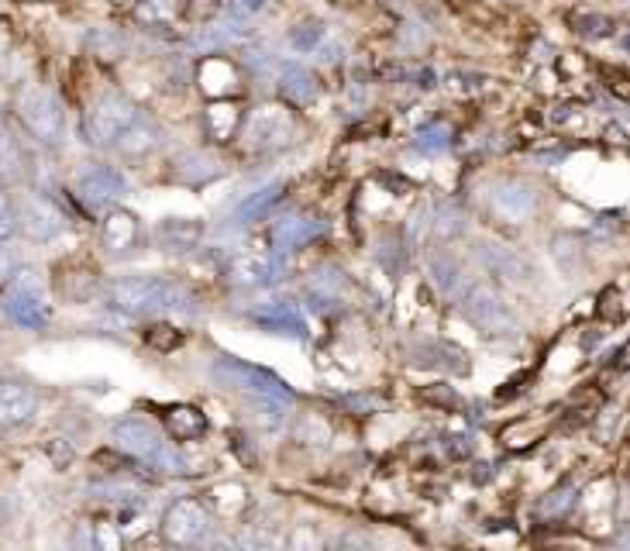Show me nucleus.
<instances>
[{"label": "nucleus", "mask_w": 630, "mask_h": 551, "mask_svg": "<svg viewBox=\"0 0 630 551\" xmlns=\"http://www.w3.org/2000/svg\"><path fill=\"white\" fill-rule=\"evenodd\" d=\"M111 438H114L118 452L142 462V466H148V469H156L162 476H183L186 472V462L177 455V448H172L166 434L152 421H145L142 414L118 417V421L111 424Z\"/></svg>", "instance_id": "nucleus-1"}, {"label": "nucleus", "mask_w": 630, "mask_h": 551, "mask_svg": "<svg viewBox=\"0 0 630 551\" xmlns=\"http://www.w3.org/2000/svg\"><path fill=\"white\" fill-rule=\"evenodd\" d=\"M104 294H107V303L128 318H145L152 311L180 303V290L162 276H118L104 286Z\"/></svg>", "instance_id": "nucleus-2"}, {"label": "nucleus", "mask_w": 630, "mask_h": 551, "mask_svg": "<svg viewBox=\"0 0 630 551\" xmlns=\"http://www.w3.org/2000/svg\"><path fill=\"white\" fill-rule=\"evenodd\" d=\"M210 376L217 383H225L231 390H245L249 396H269V400H282V404H290L293 400V393L290 386L282 383L276 372L269 369H258V366H249L242 359H234V356H214L210 362Z\"/></svg>", "instance_id": "nucleus-3"}, {"label": "nucleus", "mask_w": 630, "mask_h": 551, "mask_svg": "<svg viewBox=\"0 0 630 551\" xmlns=\"http://www.w3.org/2000/svg\"><path fill=\"white\" fill-rule=\"evenodd\" d=\"M17 118L25 124V131L41 142V145H59L62 142V128H66V118H62V104L52 91L46 86H28L17 97Z\"/></svg>", "instance_id": "nucleus-4"}, {"label": "nucleus", "mask_w": 630, "mask_h": 551, "mask_svg": "<svg viewBox=\"0 0 630 551\" xmlns=\"http://www.w3.org/2000/svg\"><path fill=\"white\" fill-rule=\"evenodd\" d=\"M462 314L493 338H510L517 335V318L510 311V303L499 297L489 283H472L462 297Z\"/></svg>", "instance_id": "nucleus-5"}, {"label": "nucleus", "mask_w": 630, "mask_h": 551, "mask_svg": "<svg viewBox=\"0 0 630 551\" xmlns=\"http://www.w3.org/2000/svg\"><path fill=\"white\" fill-rule=\"evenodd\" d=\"M138 115V107L132 100H124L118 94H107L100 97L90 110H86L83 118V135L94 148H111L114 139L124 131V124Z\"/></svg>", "instance_id": "nucleus-6"}, {"label": "nucleus", "mask_w": 630, "mask_h": 551, "mask_svg": "<svg viewBox=\"0 0 630 551\" xmlns=\"http://www.w3.org/2000/svg\"><path fill=\"white\" fill-rule=\"evenodd\" d=\"M238 135H242L245 148L269 152V148L293 139V118H290V110L263 104V107L249 110V118H242V124H238Z\"/></svg>", "instance_id": "nucleus-7"}, {"label": "nucleus", "mask_w": 630, "mask_h": 551, "mask_svg": "<svg viewBox=\"0 0 630 551\" xmlns=\"http://www.w3.org/2000/svg\"><path fill=\"white\" fill-rule=\"evenodd\" d=\"M159 531H162V541H169V544H180V548L201 544L210 531V514L201 500L180 496L177 503H169V511L162 514Z\"/></svg>", "instance_id": "nucleus-8"}, {"label": "nucleus", "mask_w": 630, "mask_h": 551, "mask_svg": "<svg viewBox=\"0 0 630 551\" xmlns=\"http://www.w3.org/2000/svg\"><path fill=\"white\" fill-rule=\"evenodd\" d=\"M541 204V193L531 180H520V176H507V180H496L489 187V211L507 220V225H524L534 217Z\"/></svg>", "instance_id": "nucleus-9"}, {"label": "nucleus", "mask_w": 630, "mask_h": 551, "mask_svg": "<svg viewBox=\"0 0 630 551\" xmlns=\"http://www.w3.org/2000/svg\"><path fill=\"white\" fill-rule=\"evenodd\" d=\"M142 220L138 214L124 211V207H104L100 217V249L107 252V259H128L142 252Z\"/></svg>", "instance_id": "nucleus-10"}, {"label": "nucleus", "mask_w": 630, "mask_h": 551, "mask_svg": "<svg viewBox=\"0 0 630 551\" xmlns=\"http://www.w3.org/2000/svg\"><path fill=\"white\" fill-rule=\"evenodd\" d=\"M14 217H17V228L35 241H52L62 228H66V214L59 211L56 201H49V196H41V193L21 196L14 204Z\"/></svg>", "instance_id": "nucleus-11"}, {"label": "nucleus", "mask_w": 630, "mask_h": 551, "mask_svg": "<svg viewBox=\"0 0 630 551\" xmlns=\"http://www.w3.org/2000/svg\"><path fill=\"white\" fill-rule=\"evenodd\" d=\"M8 314L25 324V327H46L49 324V303L41 297V283L38 276L28 269V273H17L8 286Z\"/></svg>", "instance_id": "nucleus-12"}, {"label": "nucleus", "mask_w": 630, "mask_h": 551, "mask_svg": "<svg viewBox=\"0 0 630 551\" xmlns=\"http://www.w3.org/2000/svg\"><path fill=\"white\" fill-rule=\"evenodd\" d=\"M282 273V262L272 252H245L234 255L225 266V279L238 290H263V286H272Z\"/></svg>", "instance_id": "nucleus-13"}, {"label": "nucleus", "mask_w": 630, "mask_h": 551, "mask_svg": "<svg viewBox=\"0 0 630 551\" xmlns=\"http://www.w3.org/2000/svg\"><path fill=\"white\" fill-rule=\"evenodd\" d=\"M128 193V180L114 166H90L76 180V196L86 207H107Z\"/></svg>", "instance_id": "nucleus-14"}, {"label": "nucleus", "mask_w": 630, "mask_h": 551, "mask_svg": "<svg viewBox=\"0 0 630 551\" xmlns=\"http://www.w3.org/2000/svg\"><path fill=\"white\" fill-rule=\"evenodd\" d=\"M324 231H328V220H324V217H314V214H290V217L272 220L269 245H272L276 252H293V249L311 245V241L320 238Z\"/></svg>", "instance_id": "nucleus-15"}, {"label": "nucleus", "mask_w": 630, "mask_h": 551, "mask_svg": "<svg viewBox=\"0 0 630 551\" xmlns=\"http://www.w3.org/2000/svg\"><path fill=\"white\" fill-rule=\"evenodd\" d=\"M407 362H414L417 369H438V372H455V376H462L469 372V351H462L459 345L451 342H438V338H427V342H417L414 348L407 351Z\"/></svg>", "instance_id": "nucleus-16"}, {"label": "nucleus", "mask_w": 630, "mask_h": 551, "mask_svg": "<svg viewBox=\"0 0 630 551\" xmlns=\"http://www.w3.org/2000/svg\"><path fill=\"white\" fill-rule=\"evenodd\" d=\"M38 410V396L21 380H0V431L28 424Z\"/></svg>", "instance_id": "nucleus-17"}, {"label": "nucleus", "mask_w": 630, "mask_h": 551, "mask_svg": "<svg viewBox=\"0 0 630 551\" xmlns=\"http://www.w3.org/2000/svg\"><path fill=\"white\" fill-rule=\"evenodd\" d=\"M249 318L263 331H269V335H282V338H293V342L307 338V324H303V314L296 311V303H290V300L263 303V307H255Z\"/></svg>", "instance_id": "nucleus-18"}, {"label": "nucleus", "mask_w": 630, "mask_h": 551, "mask_svg": "<svg viewBox=\"0 0 630 551\" xmlns=\"http://www.w3.org/2000/svg\"><path fill=\"white\" fill-rule=\"evenodd\" d=\"M480 259L483 266L496 276H504L510 283H528L534 276V269L528 266V259L520 255L517 249L504 245V241H483L480 245Z\"/></svg>", "instance_id": "nucleus-19"}, {"label": "nucleus", "mask_w": 630, "mask_h": 551, "mask_svg": "<svg viewBox=\"0 0 630 551\" xmlns=\"http://www.w3.org/2000/svg\"><path fill=\"white\" fill-rule=\"evenodd\" d=\"M156 145H159V131H156V124H152V121L142 115V110H138V115L124 124V131L114 139L111 148L121 152V156H128V159H142V156H148V152L156 148Z\"/></svg>", "instance_id": "nucleus-20"}, {"label": "nucleus", "mask_w": 630, "mask_h": 551, "mask_svg": "<svg viewBox=\"0 0 630 551\" xmlns=\"http://www.w3.org/2000/svg\"><path fill=\"white\" fill-rule=\"evenodd\" d=\"M162 424L177 441H197L207 434V417L190 404H172L162 410Z\"/></svg>", "instance_id": "nucleus-21"}, {"label": "nucleus", "mask_w": 630, "mask_h": 551, "mask_svg": "<svg viewBox=\"0 0 630 551\" xmlns=\"http://www.w3.org/2000/svg\"><path fill=\"white\" fill-rule=\"evenodd\" d=\"M279 97L293 107H307L317 100V76L303 65H287L279 76Z\"/></svg>", "instance_id": "nucleus-22"}, {"label": "nucleus", "mask_w": 630, "mask_h": 551, "mask_svg": "<svg viewBox=\"0 0 630 551\" xmlns=\"http://www.w3.org/2000/svg\"><path fill=\"white\" fill-rule=\"evenodd\" d=\"M282 190H287L282 183H269V187H263V190L249 193L245 201L231 211V225H238V228L255 225L258 217H266V214H269V207H272V204H279V201H282Z\"/></svg>", "instance_id": "nucleus-23"}, {"label": "nucleus", "mask_w": 630, "mask_h": 551, "mask_svg": "<svg viewBox=\"0 0 630 551\" xmlns=\"http://www.w3.org/2000/svg\"><path fill=\"white\" fill-rule=\"evenodd\" d=\"M159 245L169 249V252H190L197 249V241L204 235V225L201 220H183V217H169L159 225Z\"/></svg>", "instance_id": "nucleus-24"}, {"label": "nucleus", "mask_w": 630, "mask_h": 551, "mask_svg": "<svg viewBox=\"0 0 630 551\" xmlns=\"http://www.w3.org/2000/svg\"><path fill=\"white\" fill-rule=\"evenodd\" d=\"M465 211L455 204V201H441L438 207L431 211V238H438V241H451V238H459L465 231Z\"/></svg>", "instance_id": "nucleus-25"}, {"label": "nucleus", "mask_w": 630, "mask_h": 551, "mask_svg": "<svg viewBox=\"0 0 630 551\" xmlns=\"http://www.w3.org/2000/svg\"><path fill=\"white\" fill-rule=\"evenodd\" d=\"M552 255L565 273L576 276V269H582V262H585V241L572 231H561L552 238Z\"/></svg>", "instance_id": "nucleus-26"}, {"label": "nucleus", "mask_w": 630, "mask_h": 551, "mask_svg": "<svg viewBox=\"0 0 630 551\" xmlns=\"http://www.w3.org/2000/svg\"><path fill=\"white\" fill-rule=\"evenodd\" d=\"M238 124H242V115H238L234 104H214L207 110V131L217 142H228L238 131Z\"/></svg>", "instance_id": "nucleus-27"}, {"label": "nucleus", "mask_w": 630, "mask_h": 551, "mask_svg": "<svg viewBox=\"0 0 630 551\" xmlns=\"http://www.w3.org/2000/svg\"><path fill=\"white\" fill-rule=\"evenodd\" d=\"M427 273H431V283L438 286L441 294L459 290V283H462V276H459V262H455L451 255H445V252H438V255L431 259Z\"/></svg>", "instance_id": "nucleus-28"}, {"label": "nucleus", "mask_w": 630, "mask_h": 551, "mask_svg": "<svg viewBox=\"0 0 630 551\" xmlns=\"http://www.w3.org/2000/svg\"><path fill=\"white\" fill-rule=\"evenodd\" d=\"M448 145H451V131L445 124H431L414 139V148L421 152H445Z\"/></svg>", "instance_id": "nucleus-29"}, {"label": "nucleus", "mask_w": 630, "mask_h": 551, "mask_svg": "<svg viewBox=\"0 0 630 551\" xmlns=\"http://www.w3.org/2000/svg\"><path fill=\"white\" fill-rule=\"evenodd\" d=\"M320 38H324V25L320 21H303V25H296L293 28V49H300V52H311V49H317L320 46Z\"/></svg>", "instance_id": "nucleus-30"}, {"label": "nucleus", "mask_w": 630, "mask_h": 551, "mask_svg": "<svg viewBox=\"0 0 630 551\" xmlns=\"http://www.w3.org/2000/svg\"><path fill=\"white\" fill-rule=\"evenodd\" d=\"M424 238H431V207H417L414 217L407 220V245H424Z\"/></svg>", "instance_id": "nucleus-31"}, {"label": "nucleus", "mask_w": 630, "mask_h": 551, "mask_svg": "<svg viewBox=\"0 0 630 551\" xmlns=\"http://www.w3.org/2000/svg\"><path fill=\"white\" fill-rule=\"evenodd\" d=\"M576 496H579L576 487H558L555 493H548L545 503H541V511H545L548 517H558V514H565V511H569V506L576 503Z\"/></svg>", "instance_id": "nucleus-32"}, {"label": "nucleus", "mask_w": 630, "mask_h": 551, "mask_svg": "<svg viewBox=\"0 0 630 551\" xmlns=\"http://www.w3.org/2000/svg\"><path fill=\"white\" fill-rule=\"evenodd\" d=\"M186 166H190V169L180 176V180H183V183H193V187H197V183H207V180H214L217 172H221V169H217L210 159H201V156H193Z\"/></svg>", "instance_id": "nucleus-33"}, {"label": "nucleus", "mask_w": 630, "mask_h": 551, "mask_svg": "<svg viewBox=\"0 0 630 551\" xmlns=\"http://www.w3.org/2000/svg\"><path fill=\"white\" fill-rule=\"evenodd\" d=\"M17 235V217H14V204L8 196H0V245L11 241Z\"/></svg>", "instance_id": "nucleus-34"}, {"label": "nucleus", "mask_w": 630, "mask_h": 551, "mask_svg": "<svg viewBox=\"0 0 630 551\" xmlns=\"http://www.w3.org/2000/svg\"><path fill=\"white\" fill-rule=\"evenodd\" d=\"M49 458H56V466H66V462L73 458V445L66 438H49Z\"/></svg>", "instance_id": "nucleus-35"}, {"label": "nucleus", "mask_w": 630, "mask_h": 551, "mask_svg": "<svg viewBox=\"0 0 630 551\" xmlns=\"http://www.w3.org/2000/svg\"><path fill=\"white\" fill-rule=\"evenodd\" d=\"M576 25H590V28H582V35H610V17H599V14H593V17H576Z\"/></svg>", "instance_id": "nucleus-36"}, {"label": "nucleus", "mask_w": 630, "mask_h": 551, "mask_svg": "<svg viewBox=\"0 0 630 551\" xmlns=\"http://www.w3.org/2000/svg\"><path fill=\"white\" fill-rule=\"evenodd\" d=\"M344 404H349L352 410H359L362 417H368V414H376V410L383 407V404L376 400V396H362V393H359V396H344Z\"/></svg>", "instance_id": "nucleus-37"}, {"label": "nucleus", "mask_w": 630, "mask_h": 551, "mask_svg": "<svg viewBox=\"0 0 630 551\" xmlns=\"http://www.w3.org/2000/svg\"><path fill=\"white\" fill-rule=\"evenodd\" d=\"M266 0H238V14H255V11H263Z\"/></svg>", "instance_id": "nucleus-38"}, {"label": "nucleus", "mask_w": 630, "mask_h": 551, "mask_svg": "<svg viewBox=\"0 0 630 551\" xmlns=\"http://www.w3.org/2000/svg\"><path fill=\"white\" fill-rule=\"evenodd\" d=\"M386 4H400V0H386Z\"/></svg>", "instance_id": "nucleus-39"}]
</instances>
